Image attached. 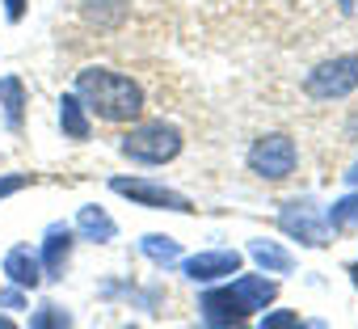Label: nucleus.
<instances>
[{"mask_svg":"<svg viewBox=\"0 0 358 329\" xmlns=\"http://www.w3.org/2000/svg\"><path fill=\"white\" fill-rule=\"evenodd\" d=\"M262 329H324V325H308V321H299L295 312H287V308H278V312H266V321H262Z\"/></svg>","mask_w":358,"mask_h":329,"instance_id":"nucleus-18","label":"nucleus"},{"mask_svg":"<svg viewBox=\"0 0 358 329\" xmlns=\"http://www.w3.org/2000/svg\"><path fill=\"white\" fill-rule=\"evenodd\" d=\"M274 295H278L274 279H266V274H241L236 283H228V287H220V291H207L199 308H203L207 325L228 329V325L245 321L249 312H257V308L274 304Z\"/></svg>","mask_w":358,"mask_h":329,"instance_id":"nucleus-2","label":"nucleus"},{"mask_svg":"<svg viewBox=\"0 0 358 329\" xmlns=\"http://www.w3.org/2000/svg\"><path fill=\"white\" fill-rule=\"evenodd\" d=\"M122 156L139 160V164H164L182 152V131L169 127V122H139L122 135Z\"/></svg>","mask_w":358,"mask_h":329,"instance_id":"nucleus-3","label":"nucleus"},{"mask_svg":"<svg viewBox=\"0 0 358 329\" xmlns=\"http://www.w3.org/2000/svg\"><path fill=\"white\" fill-rule=\"evenodd\" d=\"M303 89H308L312 97H320V102L354 93V89H358V55H337V59L320 64L316 72H308Z\"/></svg>","mask_w":358,"mask_h":329,"instance_id":"nucleus-4","label":"nucleus"},{"mask_svg":"<svg viewBox=\"0 0 358 329\" xmlns=\"http://www.w3.org/2000/svg\"><path fill=\"white\" fill-rule=\"evenodd\" d=\"M0 114H5V127H22L26 118V85L17 76H0Z\"/></svg>","mask_w":358,"mask_h":329,"instance_id":"nucleus-11","label":"nucleus"},{"mask_svg":"<svg viewBox=\"0 0 358 329\" xmlns=\"http://www.w3.org/2000/svg\"><path fill=\"white\" fill-rule=\"evenodd\" d=\"M278 224H282L287 237H295V241H303V245H312V249H324V245H329V220H324L308 199L287 203L282 216H278Z\"/></svg>","mask_w":358,"mask_h":329,"instance_id":"nucleus-7","label":"nucleus"},{"mask_svg":"<svg viewBox=\"0 0 358 329\" xmlns=\"http://www.w3.org/2000/svg\"><path fill=\"white\" fill-rule=\"evenodd\" d=\"M76 232H85L89 241H114V237H118V224H114L101 207H80V216H76Z\"/></svg>","mask_w":358,"mask_h":329,"instance_id":"nucleus-12","label":"nucleus"},{"mask_svg":"<svg viewBox=\"0 0 358 329\" xmlns=\"http://www.w3.org/2000/svg\"><path fill=\"white\" fill-rule=\"evenodd\" d=\"M350 274H354V287H358V262H354V270H350Z\"/></svg>","mask_w":358,"mask_h":329,"instance_id":"nucleus-22","label":"nucleus"},{"mask_svg":"<svg viewBox=\"0 0 358 329\" xmlns=\"http://www.w3.org/2000/svg\"><path fill=\"white\" fill-rule=\"evenodd\" d=\"M30 186V174H9V178H0V199H9V195H17V190H26Z\"/></svg>","mask_w":358,"mask_h":329,"instance_id":"nucleus-19","label":"nucleus"},{"mask_svg":"<svg viewBox=\"0 0 358 329\" xmlns=\"http://www.w3.org/2000/svg\"><path fill=\"white\" fill-rule=\"evenodd\" d=\"M5 13H9V22H22V13H26V0H5Z\"/></svg>","mask_w":358,"mask_h":329,"instance_id":"nucleus-20","label":"nucleus"},{"mask_svg":"<svg viewBox=\"0 0 358 329\" xmlns=\"http://www.w3.org/2000/svg\"><path fill=\"white\" fill-rule=\"evenodd\" d=\"M0 329H17V325H13V321H9V316H0Z\"/></svg>","mask_w":358,"mask_h":329,"instance_id":"nucleus-21","label":"nucleus"},{"mask_svg":"<svg viewBox=\"0 0 358 329\" xmlns=\"http://www.w3.org/2000/svg\"><path fill=\"white\" fill-rule=\"evenodd\" d=\"M249 253H253V262H257L266 274H287V270H291V253H287L282 245H274V241H253Z\"/></svg>","mask_w":358,"mask_h":329,"instance_id":"nucleus-13","label":"nucleus"},{"mask_svg":"<svg viewBox=\"0 0 358 329\" xmlns=\"http://www.w3.org/2000/svg\"><path fill=\"white\" fill-rule=\"evenodd\" d=\"M110 190L139 203V207H152V211H194L186 195H177L169 186H156V182H143V178H114Z\"/></svg>","mask_w":358,"mask_h":329,"instance_id":"nucleus-6","label":"nucleus"},{"mask_svg":"<svg viewBox=\"0 0 358 329\" xmlns=\"http://www.w3.org/2000/svg\"><path fill=\"white\" fill-rule=\"evenodd\" d=\"M333 228H358V195H345V199H337L333 207H329V216H324Z\"/></svg>","mask_w":358,"mask_h":329,"instance_id":"nucleus-16","label":"nucleus"},{"mask_svg":"<svg viewBox=\"0 0 358 329\" xmlns=\"http://www.w3.org/2000/svg\"><path fill=\"white\" fill-rule=\"evenodd\" d=\"M350 182H358V164H354V174H350Z\"/></svg>","mask_w":358,"mask_h":329,"instance_id":"nucleus-23","label":"nucleus"},{"mask_svg":"<svg viewBox=\"0 0 358 329\" xmlns=\"http://www.w3.org/2000/svg\"><path fill=\"white\" fill-rule=\"evenodd\" d=\"M249 164H253L257 178L282 182V178H291V169H295V144H291L287 135H262V139L249 148Z\"/></svg>","mask_w":358,"mask_h":329,"instance_id":"nucleus-5","label":"nucleus"},{"mask_svg":"<svg viewBox=\"0 0 358 329\" xmlns=\"http://www.w3.org/2000/svg\"><path fill=\"white\" fill-rule=\"evenodd\" d=\"M5 274L26 291V287H38L43 283V262H38V253H30L26 245H17V249L5 253Z\"/></svg>","mask_w":358,"mask_h":329,"instance_id":"nucleus-10","label":"nucleus"},{"mask_svg":"<svg viewBox=\"0 0 358 329\" xmlns=\"http://www.w3.org/2000/svg\"><path fill=\"white\" fill-rule=\"evenodd\" d=\"M68 253H72V228H64V224H55L51 232H47V241H43V274L47 279H59L64 274V266H68Z\"/></svg>","mask_w":358,"mask_h":329,"instance_id":"nucleus-9","label":"nucleus"},{"mask_svg":"<svg viewBox=\"0 0 358 329\" xmlns=\"http://www.w3.org/2000/svg\"><path fill=\"white\" fill-rule=\"evenodd\" d=\"M30 329H72V316H68L59 304H43V308L30 316Z\"/></svg>","mask_w":358,"mask_h":329,"instance_id":"nucleus-17","label":"nucleus"},{"mask_svg":"<svg viewBox=\"0 0 358 329\" xmlns=\"http://www.w3.org/2000/svg\"><path fill=\"white\" fill-rule=\"evenodd\" d=\"M59 127H64V135L68 139H89V118H85V106H80V97H64L59 102Z\"/></svg>","mask_w":358,"mask_h":329,"instance_id":"nucleus-14","label":"nucleus"},{"mask_svg":"<svg viewBox=\"0 0 358 329\" xmlns=\"http://www.w3.org/2000/svg\"><path fill=\"white\" fill-rule=\"evenodd\" d=\"M236 270H241L236 249H207V253L186 258V279H194V283H215V279H228Z\"/></svg>","mask_w":358,"mask_h":329,"instance_id":"nucleus-8","label":"nucleus"},{"mask_svg":"<svg viewBox=\"0 0 358 329\" xmlns=\"http://www.w3.org/2000/svg\"><path fill=\"white\" fill-rule=\"evenodd\" d=\"M139 249L156 262V266H169V262H177L182 258V245H177L173 237H160V232H152V237H143L139 241Z\"/></svg>","mask_w":358,"mask_h":329,"instance_id":"nucleus-15","label":"nucleus"},{"mask_svg":"<svg viewBox=\"0 0 358 329\" xmlns=\"http://www.w3.org/2000/svg\"><path fill=\"white\" fill-rule=\"evenodd\" d=\"M76 97L85 110H93L106 122H131L143 110V89L131 76H118L110 68H85L76 76Z\"/></svg>","mask_w":358,"mask_h":329,"instance_id":"nucleus-1","label":"nucleus"}]
</instances>
